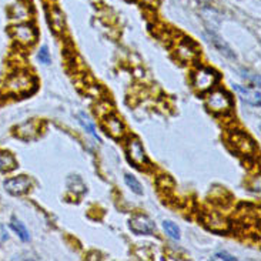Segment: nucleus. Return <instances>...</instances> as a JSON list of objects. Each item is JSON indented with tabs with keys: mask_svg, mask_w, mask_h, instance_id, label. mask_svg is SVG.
<instances>
[{
	"mask_svg": "<svg viewBox=\"0 0 261 261\" xmlns=\"http://www.w3.org/2000/svg\"><path fill=\"white\" fill-rule=\"evenodd\" d=\"M144 5H147V6H154L155 3H157V0H141Z\"/></svg>",
	"mask_w": 261,
	"mask_h": 261,
	"instance_id": "obj_24",
	"label": "nucleus"
},
{
	"mask_svg": "<svg viewBox=\"0 0 261 261\" xmlns=\"http://www.w3.org/2000/svg\"><path fill=\"white\" fill-rule=\"evenodd\" d=\"M233 89L237 92V94H239L244 101H247V103L253 105V106L260 107V103H261L260 90L250 89V87H246V86H241V85H234Z\"/></svg>",
	"mask_w": 261,
	"mask_h": 261,
	"instance_id": "obj_10",
	"label": "nucleus"
},
{
	"mask_svg": "<svg viewBox=\"0 0 261 261\" xmlns=\"http://www.w3.org/2000/svg\"><path fill=\"white\" fill-rule=\"evenodd\" d=\"M231 143H233L234 148H236L237 151H240L241 154H250V153H253V150H254L253 141L250 140L247 136L243 133L233 134Z\"/></svg>",
	"mask_w": 261,
	"mask_h": 261,
	"instance_id": "obj_11",
	"label": "nucleus"
},
{
	"mask_svg": "<svg viewBox=\"0 0 261 261\" xmlns=\"http://www.w3.org/2000/svg\"><path fill=\"white\" fill-rule=\"evenodd\" d=\"M37 57H39L40 63L50 64V53H49V49H47L46 46H42V47H40Z\"/></svg>",
	"mask_w": 261,
	"mask_h": 261,
	"instance_id": "obj_21",
	"label": "nucleus"
},
{
	"mask_svg": "<svg viewBox=\"0 0 261 261\" xmlns=\"http://www.w3.org/2000/svg\"><path fill=\"white\" fill-rule=\"evenodd\" d=\"M217 82H219V74L210 67H198L193 73V86L200 93L210 92L216 87Z\"/></svg>",
	"mask_w": 261,
	"mask_h": 261,
	"instance_id": "obj_2",
	"label": "nucleus"
},
{
	"mask_svg": "<svg viewBox=\"0 0 261 261\" xmlns=\"http://www.w3.org/2000/svg\"><path fill=\"white\" fill-rule=\"evenodd\" d=\"M210 42H213V44L217 47V49L220 50V53L221 55H224L226 57H228V59H236V55H234V51L231 49H230V46L227 44V43H224L221 39H220L219 36H216V35H213L210 36Z\"/></svg>",
	"mask_w": 261,
	"mask_h": 261,
	"instance_id": "obj_15",
	"label": "nucleus"
},
{
	"mask_svg": "<svg viewBox=\"0 0 261 261\" xmlns=\"http://www.w3.org/2000/svg\"><path fill=\"white\" fill-rule=\"evenodd\" d=\"M200 2H204L205 3V2H210V0H200Z\"/></svg>",
	"mask_w": 261,
	"mask_h": 261,
	"instance_id": "obj_25",
	"label": "nucleus"
},
{
	"mask_svg": "<svg viewBox=\"0 0 261 261\" xmlns=\"http://www.w3.org/2000/svg\"><path fill=\"white\" fill-rule=\"evenodd\" d=\"M79 119H80V123H82V126L89 132V133L92 134L93 137L96 139V140L99 141V143H101V139H100V136L97 134V132H96V127H94V124H93L92 121H90V119L86 116L85 113H80L79 114Z\"/></svg>",
	"mask_w": 261,
	"mask_h": 261,
	"instance_id": "obj_18",
	"label": "nucleus"
},
{
	"mask_svg": "<svg viewBox=\"0 0 261 261\" xmlns=\"http://www.w3.org/2000/svg\"><path fill=\"white\" fill-rule=\"evenodd\" d=\"M213 260H227V261H236V257L228 253H216Z\"/></svg>",
	"mask_w": 261,
	"mask_h": 261,
	"instance_id": "obj_22",
	"label": "nucleus"
},
{
	"mask_svg": "<svg viewBox=\"0 0 261 261\" xmlns=\"http://www.w3.org/2000/svg\"><path fill=\"white\" fill-rule=\"evenodd\" d=\"M177 56L180 60L183 62H191V60H196L198 56L197 47L196 44L191 42V39H183L181 42L178 43L176 50Z\"/></svg>",
	"mask_w": 261,
	"mask_h": 261,
	"instance_id": "obj_8",
	"label": "nucleus"
},
{
	"mask_svg": "<svg viewBox=\"0 0 261 261\" xmlns=\"http://www.w3.org/2000/svg\"><path fill=\"white\" fill-rule=\"evenodd\" d=\"M35 87V79L28 71H17L6 80L5 90L7 94L21 96L28 94Z\"/></svg>",
	"mask_w": 261,
	"mask_h": 261,
	"instance_id": "obj_1",
	"label": "nucleus"
},
{
	"mask_svg": "<svg viewBox=\"0 0 261 261\" xmlns=\"http://www.w3.org/2000/svg\"><path fill=\"white\" fill-rule=\"evenodd\" d=\"M124 181H126L127 187L133 191V193L139 194V196L143 194V187H141V184L139 183V180H137L136 177L132 176V174H126V176H124Z\"/></svg>",
	"mask_w": 261,
	"mask_h": 261,
	"instance_id": "obj_20",
	"label": "nucleus"
},
{
	"mask_svg": "<svg viewBox=\"0 0 261 261\" xmlns=\"http://www.w3.org/2000/svg\"><path fill=\"white\" fill-rule=\"evenodd\" d=\"M128 226L134 234H151L155 231V224L147 216H134L130 219Z\"/></svg>",
	"mask_w": 261,
	"mask_h": 261,
	"instance_id": "obj_7",
	"label": "nucleus"
},
{
	"mask_svg": "<svg viewBox=\"0 0 261 261\" xmlns=\"http://www.w3.org/2000/svg\"><path fill=\"white\" fill-rule=\"evenodd\" d=\"M163 228H164V231L166 234L169 236L170 239H173V240H180V228L177 227V224H174L173 221H164L163 223Z\"/></svg>",
	"mask_w": 261,
	"mask_h": 261,
	"instance_id": "obj_19",
	"label": "nucleus"
},
{
	"mask_svg": "<svg viewBox=\"0 0 261 261\" xmlns=\"http://www.w3.org/2000/svg\"><path fill=\"white\" fill-rule=\"evenodd\" d=\"M105 126H106L107 128V133L110 134V136H113L114 139H121V137H124V133H126L124 124H123V121H121L116 114H107L106 119H105Z\"/></svg>",
	"mask_w": 261,
	"mask_h": 261,
	"instance_id": "obj_9",
	"label": "nucleus"
},
{
	"mask_svg": "<svg viewBox=\"0 0 261 261\" xmlns=\"http://www.w3.org/2000/svg\"><path fill=\"white\" fill-rule=\"evenodd\" d=\"M6 240H9V233L5 227L0 226V243H5Z\"/></svg>",
	"mask_w": 261,
	"mask_h": 261,
	"instance_id": "obj_23",
	"label": "nucleus"
},
{
	"mask_svg": "<svg viewBox=\"0 0 261 261\" xmlns=\"http://www.w3.org/2000/svg\"><path fill=\"white\" fill-rule=\"evenodd\" d=\"M205 105L213 113H227L233 107V100L226 90L212 89V92L205 99Z\"/></svg>",
	"mask_w": 261,
	"mask_h": 261,
	"instance_id": "obj_3",
	"label": "nucleus"
},
{
	"mask_svg": "<svg viewBox=\"0 0 261 261\" xmlns=\"http://www.w3.org/2000/svg\"><path fill=\"white\" fill-rule=\"evenodd\" d=\"M37 123L36 121H28V123H23L21 126L16 128V134L20 137V139H33L37 133Z\"/></svg>",
	"mask_w": 261,
	"mask_h": 261,
	"instance_id": "obj_13",
	"label": "nucleus"
},
{
	"mask_svg": "<svg viewBox=\"0 0 261 261\" xmlns=\"http://www.w3.org/2000/svg\"><path fill=\"white\" fill-rule=\"evenodd\" d=\"M127 153L130 160L137 164V166H143V164H147L148 159L146 155V151L141 146V143L139 139L136 137H130L127 141Z\"/></svg>",
	"mask_w": 261,
	"mask_h": 261,
	"instance_id": "obj_6",
	"label": "nucleus"
},
{
	"mask_svg": "<svg viewBox=\"0 0 261 261\" xmlns=\"http://www.w3.org/2000/svg\"><path fill=\"white\" fill-rule=\"evenodd\" d=\"M10 14H12V19H16V20H24L28 19L29 16V7L23 3H17L12 7L10 10Z\"/></svg>",
	"mask_w": 261,
	"mask_h": 261,
	"instance_id": "obj_17",
	"label": "nucleus"
},
{
	"mask_svg": "<svg viewBox=\"0 0 261 261\" xmlns=\"http://www.w3.org/2000/svg\"><path fill=\"white\" fill-rule=\"evenodd\" d=\"M50 21H51V26H53V29H55L56 32H62V30H64V16L57 7H53V9H51Z\"/></svg>",
	"mask_w": 261,
	"mask_h": 261,
	"instance_id": "obj_16",
	"label": "nucleus"
},
{
	"mask_svg": "<svg viewBox=\"0 0 261 261\" xmlns=\"http://www.w3.org/2000/svg\"><path fill=\"white\" fill-rule=\"evenodd\" d=\"M16 167H17V162L13 154H10L9 151L0 150V171L9 173V171H13Z\"/></svg>",
	"mask_w": 261,
	"mask_h": 261,
	"instance_id": "obj_12",
	"label": "nucleus"
},
{
	"mask_svg": "<svg viewBox=\"0 0 261 261\" xmlns=\"http://www.w3.org/2000/svg\"><path fill=\"white\" fill-rule=\"evenodd\" d=\"M10 33L13 36L14 40L21 46H32L37 40V30L35 29V26L30 23H24V21L14 24Z\"/></svg>",
	"mask_w": 261,
	"mask_h": 261,
	"instance_id": "obj_4",
	"label": "nucleus"
},
{
	"mask_svg": "<svg viewBox=\"0 0 261 261\" xmlns=\"http://www.w3.org/2000/svg\"><path fill=\"white\" fill-rule=\"evenodd\" d=\"M3 187L6 189L7 193H10L12 196H21L24 193H28L32 187V180L28 176H17L7 178L3 183Z\"/></svg>",
	"mask_w": 261,
	"mask_h": 261,
	"instance_id": "obj_5",
	"label": "nucleus"
},
{
	"mask_svg": "<svg viewBox=\"0 0 261 261\" xmlns=\"http://www.w3.org/2000/svg\"><path fill=\"white\" fill-rule=\"evenodd\" d=\"M10 227L14 230V233L19 236V239L21 241H24V243H28L30 241V233H29V230L26 228V226L21 223L20 220H17L16 217L12 219V223H10Z\"/></svg>",
	"mask_w": 261,
	"mask_h": 261,
	"instance_id": "obj_14",
	"label": "nucleus"
}]
</instances>
